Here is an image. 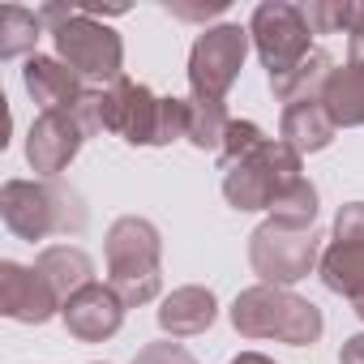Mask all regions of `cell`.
Wrapping results in <instances>:
<instances>
[{"mask_svg": "<svg viewBox=\"0 0 364 364\" xmlns=\"http://www.w3.org/2000/svg\"><path fill=\"white\" fill-rule=\"evenodd\" d=\"M43 18V26L56 39V56L82 77V82H99L112 86L116 77H124V43L120 35L103 22L90 18L82 5H43L35 9Z\"/></svg>", "mask_w": 364, "mask_h": 364, "instance_id": "1", "label": "cell"}, {"mask_svg": "<svg viewBox=\"0 0 364 364\" xmlns=\"http://www.w3.org/2000/svg\"><path fill=\"white\" fill-rule=\"evenodd\" d=\"M0 215H5V228L14 236H22L31 245L86 228V202L65 180H5Z\"/></svg>", "mask_w": 364, "mask_h": 364, "instance_id": "2", "label": "cell"}, {"mask_svg": "<svg viewBox=\"0 0 364 364\" xmlns=\"http://www.w3.org/2000/svg\"><path fill=\"white\" fill-rule=\"evenodd\" d=\"M228 317H232L236 334H245V338H279L287 347H309L326 330V317H321V309L313 300L296 296L291 287H266V283L245 287L232 300Z\"/></svg>", "mask_w": 364, "mask_h": 364, "instance_id": "3", "label": "cell"}, {"mask_svg": "<svg viewBox=\"0 0 364 364\" xmlns=\"http://www.w3.org/2000/svg\"><path fill=\"white\" fill-rule=\"evenodd\" d=\"M103 253H107V283L129 309L159 300V291H163V266H159L163 262V236L150 219H141V215L116 219L107 228Z\"/></svg>", "mask_w": 364, "mask_h": 364, "instance_id": "4", "label": "cell"}, {"mask_svg": "<svg viewBox=\"0 0 364 364\" xmlns=\"http://www.w3.org/2000/svg\"><path fill=\"white\" fill-rule=\"evenodd\" d=\"M300 180V154L283 137H266L253 154L223 167V198L236 210H270V202Z\"/></svg>", "mask_w": 364, "mask_h": 364, "instance_id": "5", "label": "cell"}, {"mask_svg": "<svg viewBox=\"0 0 364 364\" xmlns=\"http://www.w3.org/2000/svg\"><path fill=\"white\" fill-rule=\"evenodd\" d=\"M249 48H253L249 26H240V22L206 26L193 39V52H189V90H193V99L223 103L228 90L236 86L240 69H245Z\"/></svg>", "mask_w": 364, "mask_h": 364, "instance_id": "6", "label": "cell"}, {"mask_svg": "<svg viewBox=\"0 0 364 364\" xmlns=\"http://www.w3.org/2000/svg\"><path fill=\"white\" fill-rule=\"evenodd\" d=\"M249 39L257 48L270 82H283L296 65H304L313 56V31L304 22V9L287 5V0H266V5L253 9Z\"/></svg>", "mask_w": 364, "mask_h": 364, "instance_id": "7", "label": "cell"}, {"mask_svg": "<svg viewBox=\"0 0 364 364\" xmlns=\"http://www.w3.org/2000/svg\"><path fill=\"white\" fill-rule=\"evenodd\" d=\"M317 262H321V245L313 232H287V228L262 223L249 236V266L266 287H291L309 279Z\"/></svg>", "mask_w": 364, "mask_h": 364, "instance_id": "8", "label": "cell"}, {"mask_svg": "<svg viewBox=\"0 0 364 364\" xmlns=\"http://www.w3.org/2000/svg\"><path fill=\"white\" fill-rule=\"evenodd\" d=\"M86 137L90 133H86L77 107L39 112L31 133H26V163L35 167V180H60V171L77 159Z\"/></svg>", "mask_w": 364, "mask_h": 364, "instance_id": "9", "label": "cell"}, {"mask_svg": "<svg viewBox=\"0 0 364 364\" xmlns=\"http://www.w3.org/2000/svg\"><path fill=\"white\" fill-rule=\"evenodd\" d=\"M0 313L22 326H43L52 313H60V296L35 266L0 262Z\"/></svg>", "mask_w": 364, "mask_h": 364, "instance_id": "10", "label": "cell"}, {"mask_svg": "<svg viewBox=\"0 0 364 364\" xmlns=\"http://www.w3.org/2000/svg\"><path fill=\"white\" fill-rule=\"evenodd\" d=\"M124 300L112 291V283H90V287H82L77 296H69L65 300V309H60V321H65V330L77 338V343H103V338H112L120 326H124Z\"/></svg>", "mask_w": 364, "mask_h": 364, "instance_id": "11", "label": "cell"}, {"mask_svg": "<svg viewBox=\"0 0 364 364\" xmlns=\"http://www.w3.org/2000/svg\"><path fill=\"white\" fill-rule=\"evenodd\" d=\"M22 86L26 95L43 107V112H60V107H77L82 95L90 90L60 56H31L22 69Z\"/></svg>", "mask_w": 364, "mask_h": 364, "instance_id": "12", "label": "cell"}, {"mask_svg": "<svg viewBox=\"0 0 364 364\" xmlns=\"http://www.w3.org/2000/svg\"><path fill=\"white\" fill-rule=\"evenodd\" d=\"M215 317H219V300L210 287H198V283L176 287L159 304V330L167 338H198L215 326Z\"/></svg>", "mask_w": 364, "mask_h": 364, "instance_id": "13", "label": "cell"}, {"mask_svg": "<svg viewBox=\"0 0 364 364\" xmlns=\"http://www.w3.org/2000/svg\"><path fill=\"white\" fill-rule=\"evenodd\" d=\"M334 133H338V124L330 120V112L321 107V99H313V103H291V107H283V116H279V137H283L300 159L326 150V146L334 141Z\"/></svg>", "mask_w": 364, "mask_h": 364, "instance_id": "14", "label": "cell"}, {"mask_svg": "<svg viewBox=\"0 0 364 364\" xmlns=\"http://www.w3.org/2000/svg\"><path fill=\"white\" fill-rule=\"evenodd\" d=\"M35 270L52 283V291L60 296V309H65L69 296H77L82 287L95 283V262H90V253L77 249V245H48V249L35 257Z\"/></svg>", "mask_w": 364, "mask_h": 364, "instance_id": "15", "label": "cell"}, {"mask_svg": "<svg viewBox=\"0 0 364 364\" xmlns=\"http://www.w3.org/2000/svg\"><path fill=\"white\" fill-rule=\"evenodd\" d=\"M317 274L321 283L343 296V300H360L364 296V245H351V240H330L321 249V262H317Z\"/></svg>", "mask_w": 364, "mask_h": 364, "instance_id": "16", "label": "cell"}, {"mask_svg": "<svg viewBox=\"0 0 364 364\" xmlns=\"http://www.w3.org/2000/svg\"><path fill=\"white\" fill-rule=\"evenodd\" d=\"M321 107L330 112V120L338 129H360L364 124V69L360 65H334L330 82H326V95H321Z\"/></svg>", "mask_w": 364, "mask_h": 364, "instance_id": "17", "label": "cell"}, {"mask_svg": "<svg viewBox=\"0 0 364 364\" xmlns=\"http://www.w3.org/2000/svg\"><path fill=\"white\" fill-rule=\"evenodd\" d=\"M330 73H334V56L321 52V48H313V56H309L304 65H296L283 82H270V90H274V99H279L283 107H291V103H313V99L326 95Z\"/></svg>", "mask_w": 364, "mask_h": 364, "instance_id": "18", "label": "cell"}, {"mask_svg": "<svg viewBox=\"0 0 364 364\" xmlns=\"http://www.w3.org/2000/svg\"><path fill=\"white\" fill-rule=\"evenodd\" d=\"M43 35V18L22 9V5H5L0 9V60H18V56H39L35 43Z\"/></svg>", "mask_w": 364, "mask_h": 364, "instance_id": "19", "label": "cell"}, {"mask_svg": "<svg viewBox=\"0 0 364 364\" xmlns=\"http://www.w3.org/2000/svg\"><path fill=\"white\" fill-rule=\"evenodd\" d=\"M313 219H317V189H313V180H296L291 189H283L270 210H266V223L274 228H287V232H313Z\"/></svg>", "mask_w": 364, "mask_h": 364, "instance_id": "20", "label": "cell"}, {"mask_svg": "<svg viewBox=\"0 0 364 364\" xmlns=\"http://www.w3.org/2000/svg\"><path fill=\"white\" fill-rule=\"evenodd\" d=\"M232 129V116L223 103H210V99H193L189 95V146L206 150V154H219L223 150V137Z\"/></svg>", "mask_w": 364, "mask_h": 364, "instance_id": "21", "label": "cell"}, {"mask_svg": "<svg viewBox=\"0 0 364 364\" xmlns=\"http://www.w3.org/2000/svg\"><path fill=\"white\" fill-rule=\"evenodd\" d=\"M347 5L351 0H309L304 5V22L313 35H347Z\"/></svg>", "mask_w": 364, "mask_h": 364, "instance_id": "22", "label": "cell"}, {"mask_svg": "<svg viewBox=\"0 0 364 364\" xmlns=\"http://www.w3.org/2000/svg\"><path fill=\"white\" fill-rule=\"evenodd\" d=\"M262 141H266L262 124H253V120H232V129H228V137H223V150H219V163H223V167H232L236 159L253 154Z\"/></svg>", "mask_w": 364, "mask_h": 364, "instance_id": "23", "label": "cell"}, {"mask_svg": "<svg viewBox=\"0 0 364 364\" xmlns=\"http://www.w3.org/2000/svg\"><path fill=\"white\" fill-rule=\"evenodd\" d=\"M180 137H189V99L167 95L163 107H159V137H154V146H171Z\"/></svg>", "mask_w": 364, "mask_h": 364, "instance_id": "24", "label": "cell"}, {"mask_svg": "<svg viewBox=\"0 0 364 364\" xmlns=\"http://www.w3.org/2000/svg\"><path fill=\"white\" fill-rule=\"evenodd\" d=\"M330 240H351V245H364V202H347V206H338Z\"/></svg>", "mask_w": 364, "mask_h": 364, "instance_id": "25", "label": "cell"}, {"mask_svg": "<svg viewBox=\"0 0 364 364\" xmlns=\"http://www.w3.org/2000/svg\"><path fill=\"white\" fill-rule=\"evenodd\" d=\"M133 364H198L180 343H171V338H163V343H146L137 355H133Z\"/></svg>", "mask_w": 364, "mask_h": 364, "instance_id": "26", "label": "cell"}, {"mask_svg": "<svg viewBox=\"0 0 364 364\" xmlns=\"http://www.w3.org/2000/svg\"><path fill=\"white\" fill-rule=\"evenodd\" d=\"M167 14L185 18V22H202V18H210V14H223V0H215V5H206V9H189V5H167Z\"/></svg>", "mask_w": 364, "mask_h": 364, "instance_id": "27", "label": "cell"}, {"mask_svg": "<svg viewBox=\"0 0 364 364\" xmlns=\"http://www.w3.org/2000/svg\"><path fill=\"white\" fill-rule=\"evenodd\" d=\"M338 364H364V334H351L338 351Z\"/></svg>", "mask_w": 364, "mask_h": 364, "instance_id": "28", "label": "cell"}, {"mask_svg": "<svg viewBox=\"0 0 364 364\" xmlns=\"http://www.w3.org/2000/svg\"><path fill=\"white\" fill-rule=\"evenodd\" d=\"M232 364H274V360H270V355H262V351H240Z\"/></svg>", "mask_w": 364, "mask_h": 364, "instance_id": "29", "label": "cell"}, {"mask_svg": "<svg viewBox=\"0 0 364 364\" xmlns=\"http://www.w3.org/2000/svg\"><path fill=\"white\" fill-rule=\"evenodd\" d=\"M347 60L364 69V35H360V39H351V48H347Z\"/></svg>", "mask_w": 364, "mask_h": 364, "instance_id": "30", "label": "cell"}]
</instances>
